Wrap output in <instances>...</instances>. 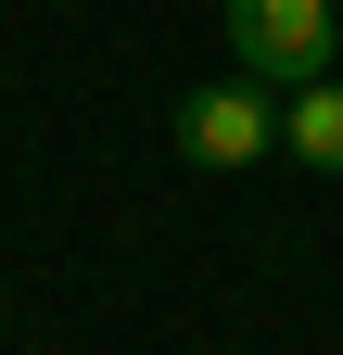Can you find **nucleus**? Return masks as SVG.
I'll return each instance as SVG.
<instances>
[{
  "label": "nucleus",
  "instance_id": "nucleus-1",
  "mask_svg": "<svg viewBox=\"0 0 343 355\" xmlns=\"http://www.w3.org/2000/svg\"><path fill=\"white\" fill-rule=\"evenodd\" d=\"M229 64L292 102V89H318L343 64V13L331 0H229Z\"/></svg>",
  "mask_w": 343,
  "mask_h": 355
},
{
  "label": "nucleus",
  "instance_id": "nucleus-2",
  "mask_svg": "<svg viewBox=\"0 0 343 355\" xmlns=\"http://www.w3.org/2000/svg\"><path fill=\"white\" fill-rule=\"evenodd\" d=\"M178 153L191 165H267L280 153V89L267 76H203V89H178Z\"/></svg>",
  "mask_w": 343,
  "mask_h": 355
},
{
  "label": "nucleus",
  "instance_id": "nucleus-3",
  "mask_svg": "<svg viewBox=\"0 0 343 355\" xmlns=\"http://www.w3.org/2000/svg\"><path fill=\"white\" fill-rule=\"evenodd\" d=\"M280 153L318 165V178H343V76H318V89H292V102H280Z\"/></svg>",
  "mask_w": 343,
  "mask_h": 355
}]
</instances>
